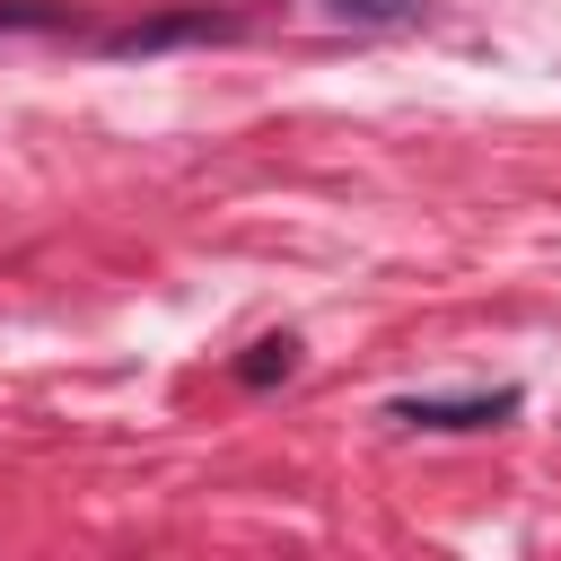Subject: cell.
Segmentation results:
<instances>
[{
  "instance_id": "obj_1",
  "label": "cell",
  "mask_w": 561,
  "mask_h": 561,
  "mask_svg": "<svg viewBox=\"0 0 561 561\" xmlns=\"http://www.w3.org/2000/svg\"><path fill=\"white\" fill-rule=\"evenodd\" d=\"M517 412V386H491V394H403L386 403V421L403 430H500Z\"/></svg>"
},
{
  "instance_id": "obj_5",
  "label": "cell",
  "mask_w": 561,
  "mask_h": 561,
  "mask_svg": "<svg viewBox=\"0 0 561 561\" xmlns=\"http://www.w3.org/2000/svg\"><path fill=\"white\" fill-rule=\"evenodd\" d=\"M9 26H61V9L53 0H0V35Z\"/></svg>"
},
{
  "instance_id": "obj_2",
  "label": "cell",
  "mask_w": 561,
  "mask_h": 561,
  "mask_svg": "<svg viewBox=\"0 0 561 561\" xmlns=\"http://www.w3.org/2000/svg\"><path fill=\"white\" fill-rule=\"evenodd\" d=\"M210 35H237V18H219V9L149 18V26H123V35H105V53H167V44H210Z\"/></svg>"
},
{
  "instance_id": "obj_4",
  "label": "cell",
  "mask_w": 561,
  "mask_h": 561,
  "mask_svg": "<svg viewBox=\"0 0 561 561\" xmlns=\"http://www.w3.org/2000/svg\"><path fill=\"white\" fill-rule=\"evenodd\" d=\"M289 368H298V342H289V333H272V342L245 351V386H272V377H289Z\"/></svg>"
},
{
  "instance_id": "obj_3",
  "label": "cell",
  "mask_w": 561,
  "mask_h": 561,
  "mask_svg": "<svg viewBox=\"0 0 561 561\" xmlns=\"http://www.w3.org/2000/svg\"><path fill=\"white\" fill-rule=\"evenodd\" d=\"M324 18H342V26H412L430 0H316Z\"/></svg>"
}]
</instances>
